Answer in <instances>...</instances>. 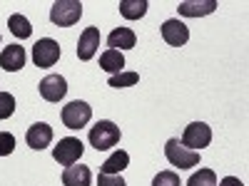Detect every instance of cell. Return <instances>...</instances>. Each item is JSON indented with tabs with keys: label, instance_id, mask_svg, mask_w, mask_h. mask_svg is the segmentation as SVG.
<instances>
[{
	"label": "cell",
	"instance_id": "cell-26",
	"mask_svg": "<svg viewBox=\"0 0 249 186\" xmlns=\"http://www.w3.org/2000/svg\"><path fill=\"white\" fill-rule=\"evenodd\" d=\"M217 186H244L237 176H224L222 181H217Z\"/></svg>",
	"mask_w": 249,
	"mask_h": 186
},
{
	"label": "cell",
	"instance_id": "cell-10",
	"mask_svg": "<svg viewBox=\"0 0 249 186\" xmlns=\"http://www.w3.org/2000/svg\"><path fill=\"white\" fill-rule=\"evenodd\" d=\"M25 141H28V147L35 149V152L48 149V147H50V141H53V127H50V124H45V122L33 124V127H28Z\"/></svg>",
	"mask_w": 249,
	"mask_h": 186
},
{
	"label": "cell",
	"instance_id": "cell-2",
	"mask_svg": "<svg viewBox=\"0 0 249 186\" xmlns=\"http://www.w3.org/2000/svg\"><path fill=\"white\" fill-rule=\"evenodd\" d=\"M82 17V3L80 0H57L50 8V20L57 28H70Z\"/></svg>",
	"mask_w": 249,
	"mask_h": 186
},
{
	"label": "cell",
	"instance_id": "cell-21",
	"mask_svg": "<svg viewBox=\"0 0 249 186\" xmlns=\"http://www.w3.org/2000/svg\"><path fill=\"white\" fill-rule=\"evenodd\" d=\"M187 186H217V174L212 169H199L190 176Z\"/></svg>",
	"mask_w": 249,
	"mask_h": 186
},
{
	"label": "cell",
	"instance_id": "cell-19",
	"mask_svg": "<svg viewBox=\"0 0 249 186\" xmlns=\"http://www.w3.org/2000/svg\"><path fill=\"white\" fill-rule=\"evenodd\" d=\"M8 28H10V32H13L15 37H20V40H28V37L33 35L30 20H28L25 15H20V13H15V15L8 17Z\"/></svg>",
	"mask_w": 249,
	"mask_h": 186
},
{
	"label": "cell",
	"instance_id": "cell-5",
	"mask_svg": "<svg viewBox=\"0 0 249 186\" xmlns=\"http://www.w3.org/2000/svg\"><path fill=\"white\" fill-rule=\"evenodd\" d=\"M82 152H85V144L75 137H65L57 141V147L53 149V159L60 164V167H72V164L80 161Z\"/></svg>",
	"mask_w": 249,
	"mask_h": 186
},
{
	"label": "cell",
	"instance_id": "cell-6",
	"mask_svg": "<svg viewBox=\"0 0 249 186\" xmlns=\"http://www.w3.org/2000/svg\"><path fill=\"white\" fill-rule=\"evenodd\" d=\"M210 141H212V129L204 122H192L190 127H184L182 147L192 149V152H202L204 147H210Z\"/></svg>",
	"mask_w": 249,
	"mask_h": 186
},
{
	"label": "cell",
	"instance_id": "cell-11",
	"mask_svg": "<svg viewBox=\"0 0 249 186\" xmlns=\"http://www.w3.org/2000/svg\"><path fill=\"white\" fill-rule=\"evenodd\" d=\"M97 47H100V28H85L77 40V57L88 62L97 55Z\"/></svg>",
	"mask_w": 249,
	"mask_h": 186
},
{
	"label": "cell",
	"instance_id": "cell-22",
	"mask_svg": "<svg viewBox=\"0 0 249 186\" xmlns=\"http://www.w3.org/2000/svg\"><path fill=\"white\" fill-rule=\"evenodd\" d=\"M15 112V97L10 92H0V119H8Z\"/></svg>",
	"mask_w": 249,
	"mask_h": 186
},
{
	"label": "cell",
	"instance_id": "cell-1",
	"mask_svg": "<svg viewBox=\"0 0 249 186\" xmlns=\"http://www.w3.org/2000/svg\"><path fill=\"white\" fill-rule=\"evenodd\" d=\"M88 139H90V144H92L97 152L112 149V147H117V144H120V127H117L115 122H110V119H100L95 127L90 129Z\"/></svg>",
	"mask_w": 249,
	"mask_h": 186
},
{
	"label": "cell",
	"instance_id": "cell-18",
	"mask_svg": "<svg viewBox=\"0 0 249 186\" xmlns=\"http://www.w3.org/2000/svg\"><path fill=\"white\" fill-rule=\"evenodd\" d=\"M127 164H130V154L120 149L110 159H105V164L100 167V174H120L122 169H127Z\"/></svg>",
	"mask_w": 249,
	"mask_h": 186
},
{
	"label": "cell",
	"instance_id": "cell-23",
	"mask_svg": "<svg viewBox=\"0 0 249 186\" xmlns=\"http://www.w3.org/2000/svg\"><path fill=\"white\" fill-rule=\"evenodd\" d=\"M152 186H182V181H179V176L175 171H160L152 179Z\"/></svg>",
	"mask_w": 249,
	"mask_h": 186
},
{
	"label": "cell",
	"instance_id": "cell-3",
	"mask_svg": "<svg viewBox=\"0 0 249 186\" xmlns=\"http://www.w3.org/2000/svg\"><path fill=\"white\" fill-rule=\"evenodd\" d=\"M164 156H167V161L177 169H192L199 164V152L182 147L179 139H167V144H164Z\"/></svg>",
	"mask_w": 249,
	"mask_h": 186
},
{
	"label": "cell",
	"instance_id": "cell-7",
	"mask_svg": "<svg viewBox=\"0 0 249 186\" xmlns=\"http://www.w3.org/2000/svg\"><path fill=\"white\" fill-rule=\"evenodd\" d=\"M60 45L55 43L53 37H43V40H37L35 47H33V62H35V67H53L55 62L60 60Z\"/></svg>",
	"mask_w": 249,
	"mask_h": 186
},
{
	"label": "cell",
	"instance_id": "cell-9",
	"mask_svg": "<svg viewBox=\"0 0 249 186\" xmlns=\"http://www.w3.org/2000/svg\"><path fill=\"white\" fill-rule=\"evenodd\" d=\"M162 40L172 47H182V45H187V40H190V28H187L179 17L164 20L162 23Z\"/></svg>",
	"mask_w": 249,
	"mask_h": 186
},
{
	"label": "cell",
	"instance_id": "cell-4",
	"mask_svg": "<svg viewBox=\"0 0 249 186\" xmlns=\"http://www.w3.org/2000/svg\"><path fill=\"white\" fill-rule=\"evenodd\" d=\"M60 117H62V124H65L68 129H82V127H88V122L92 119V107L82 99H75V102L62 107Z\"/></svg>",
	"mask_w": 249,
	"mask_h": 186
},
{
	"label": "cell",
	"instance_id": "cell-25",
	"mask_svg": "<svg viewBox=\"0 0 249 186\" xmlns=\"http://www.w3.org/2000/svg\"><path fill=\"white\" fill-rule=\"evenodd\" d=\"M97 186H127L120 174H100L97 176Z\"/></svg>",
	"mask_w": 249,
	"mask_h": 186
},
{
	"label": "cell",
	"instance_id": "cell-17",
	"mask_svg": "<svg viewBox=\"0 0 249 186\" xmlns=\"http://www.w3.org/2000/svg\"><path fill=\"white\" fill-rule=\"evenodd\" d=\"M120 15L127 20H140L147 13V0H120Z\"/></svg>",
	"mask_w": 249,
	"mask_h": 186
},
{
	"label": "cell",
	"instance_id": "cell-14",
	"mask_svg": "<svg viewBox=\"0 0 249 186\" xmlns=\"http://www.w3.org/2000/svg\"><path fill=\"white\" fill-rule=\"evenodd\" d=\"M137 45V35L130 30V28H115L110 35H107V50H132Z\"/></svg>",
	"mask_w": 249,
	"mask_h": 186
},
{
	"label": "cell",
	"instance_id": "cell-12",
	"mask_svg": "<svg viewBox=\"0 0 249 186\" xmlns=\"http://www.w3.org/2000/svg\"><path fill=\"white\" fill-rule=\"evenodd\" d=\"M217 10V0H184L177 5V13L182 17H202Z\"/></svg>",
	"mask_w": 249,
	"mask_h": 186
},
{
	"label": "cell",
	"instance_id": "cell-13",
	"mask_svg": "<svg viewBox=\"0 0 249 186\" xmlns=\"http://www.w3.org/2000/svg\"><path fill=\"white\" fill-rule=\"evenodd\" d=\"M0 67L5 72H18L25 67V47L20 45H8L3 52H0Z\"/></svg>",
	"mask_w": 249,
	"mask_h": 186
},
{
	"label": "cell",
	"instance_id": "cell-20",
	"mask_svg": "<svg viewBox=\"0 0 249 186\" xmlns=\"http://www.w3.org/2000/svg\"><path fill=\"white\" fill-rule=\"evenodd\" d=\"M140 82V75L137 72H117V75H110L107 85L115 87V90H122V87H132Z\"/></svg>",
	"mask_w": 249,
	"mask_h": 186
},
{
	"label": "cell",
	"instance_id": "cell-16",
	"mask_svg": "<svg viewBox=\"0 0 249 186\" xmlns=\"http://www.w3.org/2000/svg\"><path fill=\"white\" fill-rule=\"evenodd\" d=\"M100 67L105 70L107 75L124 72V55L117 52V50H105V52L100 55Z\"/></svg>",
	"mask_w": 249,
	"mask_h": 186
},
{
	"label": "cell",
	"instance_id": "cell-24",
	"mask_svg": "<svg viewBox=\"0 0 249 186\" xmlns=\"http://www.w3.org/2000/svg\"><path fill=\"white\" fill-rule=\"evenodd\" d=\"M15 152V137L10 132H0V156H10Z\"/></svg>",
	"mask_w": 249,
	"mask_h": 186
},
{
	"label": "cell",
	"instance_id": "cell-8",
	"mask_svg": "<svg viewBox=\"0 0 249 186\" xmlns=\"http://www.w3.org/2000/svg\"><path fill=\"white\" fill-rule=\"evenodd\" d=\"M37 90H40V97H43L45 102H53L55 105V102H60L68 94V82H65L62 75H48V77L40 79Z\"/></svg>",
	"mask_w": 249,
	"mask_h": 186
},
{
	"label": "cell",
	"instance_id": "cell-15",
	"mask_svg": "<svg viewBox=\"0 0 249 186\" xmlns=\"http://www.w3.org/2000/svg\"><path fill=\"white\" fill-rule=\"evenodd\" d=\"M90 184H92V174L82 164H72V167H65V171H62V186H90Z\"/></svg>",
	"mask_w": 249,
	"mask_h": 186
}]
</instances>
